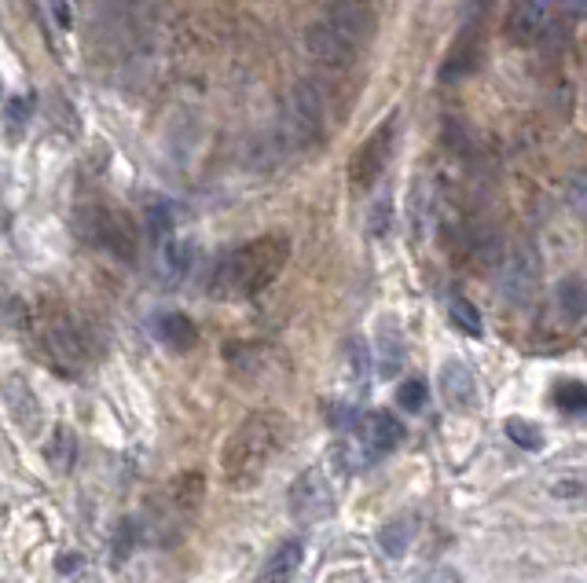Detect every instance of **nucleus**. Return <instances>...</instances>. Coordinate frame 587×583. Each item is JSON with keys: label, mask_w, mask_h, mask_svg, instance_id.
<instances>
[{"label": "nucleus", "mask_w": 587, "mask_h": 583, "mask_svg": "<svg viewBox=\"0 0 587 583\" xmlns=\"http://www.w3.org/2000/svg\"><path fill=\"white\" fill-rule=\"evenodd\" d=\"M287 261H290L287 235H257L220 257L214 279H209V290L220 301H250L276 283Z\"/></svg>", "instance_id": "f257e3e1"}, {"label": "nucleus", "mask_w": 587, "mask_h": 583, "mask_svg": "<svg viewBox=\"0 0 587 583\" xmlns=\"http://www.w3.org/2000/svg\"><path fill=\"white\" fill-rule=\"evenodd\" d=\"M283 444H287V422L276 411L250 415L228 433L220 447V474L228 488H254L272 463L279 459Z\"/></svg>", "instance_id": "f03ea898"}, {"label": "nucleus", "mask_w": 587, "mask_h": 583, "mask_svg": "<svg viewBox=\"0 0 587 583\" xmlns=\"http://www.w3.org/2000/svg\"><path fill=\"white\" fill-rule=\"evenodd\" d=\"M327 132V100L316 81H298L287 100V118H283V143L290 151H306L323 140Z\"/></svg>", "instance_id": "7ed1b4c3"}, {"label": "nucleus", "mask_w": 587, "mask_h": 583, "mask_svg": "<svg viewBox=\"0 0 587 583\" xmlns=\"http://www.w3.org/2000/svg\"><path fill=\"white\" fill-rule=\"evenodd\" d=\"M81 235L89 238L92 246L107 249L118 261H136V232L129 224V217L118 213L107 202H89L85 210L78 213Z\"/></svg>", "instance_id": "20e7f679"}, {"label": "nucleus", "mask_w": 587, "mask_h": 583, "mask_svg": "<svg viewBox=\"0 0 587 583\" xmlns=\"http://www.w3.org/2000/svg\"><path fill=\"white\" fill-rule=\"evenodd\" d=\"M393 143H396V110L385 114V118L367 132V140L360 148L353 151V159H349L353 187L367 191V187H375L382 180V173L390 170V162H393Z\"/></svg>", "instance_id": "39448f33"}, {"label": "nucleus", "mask_w": 587, "mask_h": 583, "mask_svg": "<svg viewBox=\"0 0 587 583\" xmlns=\"http://www.w3.org/2000/svg\"><path fill=\"white\" fill-rule=\"evenodd\" d=\"M41 349L48 352V360L56 363L59 371H81L89 363L85 335H81V327L67 312H51V316L41 323Z\"/></svg>", "instance_id": "423d86ee"}, {"label": "nucleus", "mask_w": 587, "mask_h": 583, "mask_svg": "<svg viewBox=\"0 0 587 583\" xmlns=\"http://www.w3.org/2000/svg\"><path fill=\"white\" fill-rule=\"evenodd\" d=\"M334 488L320 470H306L301 477H294L290 492H287V510L298 525H320L334 514Z\"/></svg>", "instance_id": "0eeeda50"}, {"label": "nucleus", "mask_w": 587, "mask_h": 583, "mask_svg": "<svg viewBox=\"0 0 587 583\" xmlns=\"http://www.w3.org/2000/svg\"><path fill=\"white\" fill-rule=\"evenodd\" d=\"M540 287V254L529 243H514L499 265V298L507 305H529Z\"/></svg>", "instance_id": "6e6552de"}, {"label": "nucleus", "mask_w": 587, "mask_h": 583, "mask_svg": "<svg viewBox=\"0 0 587 583\" xmlns=\"http://www.w3.org/2000/svg\"><path fill=\"white\" fill-rule=\"evenodd\" d=\"M320 19L327 23L334 34L345 37L356 51H364L379 34V15L367 0H327Z\"/></svg>", "instance_id": "1a4fd4ad"}, {"label": "nucleus", "mask_w": 587, "mask_h": 583, "mask_svg": "<svg viewBox=\"0 0 587 583\" xmlns=\"http://www.w3.org/2000/svg\"><path fill=\"white\" fill-rule=\"evenodd\" d=\"M401 441H404V422L390 411H371L367 419L356 422V444H353L356 466L375 463L379 455L393 452Z\"/></svg>", "instance_id": "9d476101"}, {"label": "nucleus", "mask_w": 587, "mask_h": 583, "mask_svg": "<svg viewBox=\"0 0 587 583\" xmlns=\"http://www.w3.org/2000/svg\"><path fill=\"white\" fill-rule=\"evenodd\" d=\"M0 397H4V408L12 415V422L23 430L26 436H34L45 422V408H41V397L34 393V385L26 382V374L8 371L0 374Z\"/></svg>", "instance_id": "9b49d317"}, {"label": "nucleus", "mask_w": 587, "mask_h": 583, "mask_svg": "<svg viewBox=\"0 0 587 583\" xmlns=\"http://www.w3.org/2000/svg\"><path fill=\"white\" fill-rule=\"evenodd\" d=\"M437 385L445 404L459 415H474L481 408V393H477V378L474 371L467 368L463 360H445L437 371Z\"/></svg>", "instance_id": "f8f14e48"}, {"label": "nucleus", "mask_w": 587, "mask_h": 583, "mask_svg": "<svg viewBox=\"0 0 587 583\" xmlns=\"http://www.w3.org/2000/svg\"><path fill=\"white\" fill-rule=\"evenodd\" d=\"M301 40H306L309 56L316 62H323V67H331V70H349L356 62V56H360V51H356L345 37L334 34V30L323 23L320 15L306 26V37H301Z\"/></svg>", "instance_id": "ddd939ff"}, {"label": "nucleus", "mask_w": 587, "mask_h": 583, "mask_svg": "<svg viewBox=\"0 0 587 583\" xmlns=\"http://www.w3.org/2000/svg\"><path fill=\"white\" fill-rule=\"evenodd\" d=\"M551 26V0H514L507 34L514 45H537Z\"/></svg>", "instance_id": "4468645a"}, {"label": "nucleus", "mask_w": 587, "mask_h": 583, "mask_svg": "<svg viewBox=\"0 0 587 583\" xmlns=\"http://www.w3.org/2000/svg\"><path fill=\"white\" fill-rule=\"evenodd\" d=\"M195 261V246L187 238H162L159 243V279L165 287H181Z\"/></svg>", "instance_id": "2eb2a0df"}, {"label": "nucleus", "mask_w": 587, "mask_h": 583, "mask_svg": "<svg viewBox=\"0 0 587 583\" xmlns=\"http://www.w3.org/2000/svg\"><path fill=\"white\" fill-rule=\"evenodd\" d=\"M477 70V40H474V23H463L456 45L448 48L445 67H440V81H459Z\"/></svg>", "instance_id": "dca6fc26"}, {"label": "nucleus", "mask_w": 587, "mask_h": 583, "mask_svg": "<svg viewBox=\"0 0 587 583\" xmlns=\"http://www.w3.org/2000/svg\"><path fill=\"white\" fill-rule=\"evenodd\" d=\"M154 338H159L165 349L187 352V349H195L198 330H195V323L184 316V312H162V316L154 319Z\"/></svg>", "instance_id": "f3484780"}, {"label": "nucleus", "mask_w": 587, "mask_h": 583, "mask_svg": "<svg viewBox=\"0 0 587 583\" xmlns=\"http://www.w3.org/2000/svg\"><path fill=\"white\" fill-rule=\"evenodd\" d=\"M37 96L34 92H23V96H12L0 110V132H4L8 143H19L30 132V121H34Z\"/></svg>", "instance_id": "a211bd4d"}, {"label": "nucleus", "mask_w": 587, "mask_h": 583, "mask_svg": "<svg viewBox=\"0 0 587 583\" xmlns=\"http://www.w3.org/2000/svg\"><path fill=\"white\" fill-rule=\"evenodd\" d=\"M301 561H306V544H301V539H287V544H279L276 555L268 558V565L261 569V580H290L294 572L301 569Z\"/></svg>", "instance_id": "6ab92c4d"}, {"label": "nucleus", "mask_w": 587, "mask_h": 583, "mask_svg": "<svg viewBox=\"0 0 587 583\" xmlns=\"http://www.w3.org/2000/svg\"><path fill=\"white\" fill-rule=\"evenodd\" d=\"M73 455H78V441H73V433L67 425H56L45 444V463L51 466L56 474H67L73 466Z\"/></svg>", "instance_id": "aec40b11"}, {"label": "nucleus", "mask_w": 587, "mask_h": 583, "mask_svg": "<svg viewBox=\"0 0 587 583\" xmlns=\"http://www.w3.org/2000/svg\"><path fill=\"white\" fill-rule=\"evenodd\" d=\"M559 312L569 323L587 316V283L580 276H565L559 283Z\"/></svg>", "instance_id": "412c9836"}, {"label": "nucleus", "mask_w": 587, "mask_h": 583, "mask_svg": "<svg viewBox=\"0 0 587 583\" xmlns=\"http://www.w3.org/2000/svg\"><path fill=\"white\" fill-rule=\"evenodd\" d=\"M412 517H393V522H385L382 525V533H379V547H382V555L385 558H404L407 555V547H412Z\"/></svg>", "instance_id": "4be33fe9"}, {"label": "nucleus", "mask_w": 587, "mask_h": 583, "mask_svg": "<svg viewBox=\"0 0 587 583\" xmlns=\"http://www.w3.org/2000/svg\"><path fill=\"white\" fill-rule=\"evenodd\" d=\"M379 357H382V374H385V378L401 371V363H404V338H401V330H396L393 323H382V330H379Z\"/></svg>", "instance_id": "5701e85b"}, {"label": "nucleus", "mask_w": 587, "mask_h": 583, "mask_svg": "<svg viewBox=\"0 0 587 583\" xmlns=\"http://www.w3.org/2000/svg\"><path fill=\"white\" fill-rule=\"evenodd\" d=\"M554 404H559L565 415H587V385L584 382H559Z\"/></svg>", "instance_id": "b1692460"}, {"label": "nucleus", "mask_w": 587, "mask_h": 583, "mask_svg": "<svg viewBox=\"0 0 587 583\" xmlns=\"http://www.w3.org/2000/svg\"><path fill=\"white\" fill-rule=\"evenodd\" d=\"M503 430H507V436L518 447H526V452H540L543 447V430L537 422H526V419H507V425H503Z\"/></svg>", "instance_id": "393cba45"}, {"label": "nucleus", "mask_w": 587, "mask_h": 583, "mask_svg": "<svg viewBox=\"0 0 587 583\" xmlns=\"http://www.w3.org/2000/svg\"><path fill=\"white\" fill-rule=\"evenodd\" d=\"M448 312H452L456 327L463 330V335H470V338H481V316H477V308L470 305L467 298H452V305H448Z\"/></svg>", "instance_id": "a878e982"}, {"label": "nucleus", "mask_w": 587, "mask_h": 583, "mask_svg": "<svg viewBox=\"0 0 587 583\" xmlns=\"http://www.w3.org/2000/svg\"><path fill=\"white\" fill-rule=\"evenodd\" d=\"M390 221H393V202L390 195H382V199H375L371 213H367V232H371V238H382L390 232Z\"/></svg>", "instance_id": "bb28decb"}, {"label": "nucleus", "mask_w": 587, "mask_h": 583, "mask_svg": "<svg viewBox=\"0 0 587 583\" xmlns=\"http://www.w3.org/2000/svg\"><path fill=\"white\" fill-rule=\"evenodd\" d=\"M429 389L423 378H407L404 385H396V404H401L404 411H418L426 404Z\"/></svg>", "instance_id": "cd10ccee"}, {"label": "nucleus", "mask_w": 587, "mask_h": 583, "mask_svg": "<svg viewBox=\"0 0 587 583\" xmlns=\"http://www.w3.org/2000/svg\"><path fill=\"white\" fill-rule=\"evenodd\" d=\"M147 228H151L154 243H162V238H170L173 232V210L165 202H154L151 210H147Z\"/></svg>", "instance_id": "c85d7f7f"}, {"label": "nucleus", "mask_w": 587, "mask_h": 583, "mask_svg": "<svg viewBox=\"0 0 587 583\" xmlns=\"http://www.w3.org/2000/svg\"><path fill=\"white\" fill-rule=\"evenodd\" d=\"M496 0H463V23H481Z\"/></svg>", "instance_id": "c756f323"}, {"label": "nucleus", "mask_w": 587, "mask_h": 583, "mask_svg": "<svg viewBox=\"0 0 587 583\" xmlns=\"http://www.w3.org/2000/svg\"><path fill=\"white\" fill-rule=\"evenodd\" d=\"M136 4H140V0H100V15L103 19H122L125 12H133Z\"/></svg>", "instance_id": "7c9ffc66"}, {"label": "nucleus", "mask_w": 587, "mask_h": 583, "mask_svg": "<svg viewBox=\"0 0 587 583\" xmlns=\"http://www.w3.org/2000/svg\"><path fill=\"white\" fill-rule=\"evenodd\" d=\"M569 199L580 213H587V176H576L573 187H569Z\"/></svg>", "instance_id": "2f4dec72"}, {"label": "nucleus", "mask_w": 587, "mask_h": 583, "mask_svg": "<svg viewBox=\"0 0 587 583\" xmlns=\"http://www.w3.org/2000/svg\"><path fill=\"white\" fill-rule=\"evenodd\" d=\"M559 4L565 8V12H569V15H587V0H559Z\"/></svg>", "instance_id": "473e14b6"}, {"label": "nucleus", "mask_w": 587, "mask_h": 583, "mask_svg": "<svg viewBox=\"0 0 587 583\" xmlns=\"http://www.w3.org/2000/svg\"><path fill=\"white\" fill-rule=\"evenodd\" d=\"M56 569H59V572H73V569H78V555H62V558L56 561Z\"/></svg>", "instance_id": "72a5a7b5"}, {"label": "nucleus", "mask_w": 587, "mask_h": 583, "mask_svg": "<svg viewBox=\"0 0 587 583\" xmlns=\"http://www.w3.org/2000/svg\"><path fill=\"white\" fill-rule=\"evenodd\" d=\"M0 217H4V202H0Z\"/></svg>", "instance_id": "f704fd0d"}, {"label": "nucleus", "mask_w": 587, "mask_h": 583, "mask_svg": "<svg viewBox=\"0 0 587 583\" xmlns=\"http://www.w3.org/2000/svg\"><path fill=\"white\" fill-rule=\"evenodd\" d=\"M0 92H4V81H0Z\"/></svg>", "instance_id": "c9c22d12"}]
</instances>
